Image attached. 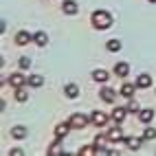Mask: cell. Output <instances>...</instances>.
<instances>
[{
  "instance_id": "cell-4",
  "label": "cell",
  "mask_w": 156,
  "mask_h": 156,
  "mask_svg": "<svg viewBox=\"0 0 156 156\" xmlns=\"http://www.w3.org/2000/svg\"><path fill=\"white\" fill-rule=\"evenodd\" d=\"M108 143H110V136H108V134H99V136L95 139V147L101 152V150H106Z\"/></svg>"
},
{
  "instance_id": "cell-11",
  "label": "cell",
  "mask_w": 156,
  "mask_h": 156,
  "mask_svg": "<svg viewBox=\"0 0 156 156\" xmlns=\"http://www.w3.org/2000/svg\"><path fill=\"white\" fill-rule=\"evenodd\" d=\"M33 42H35L37 46H46V42H48V35L44 33V31H37V33L33 35Z\"/></svg>"
},
{
  "instance_id": "cell-25",
  "label": "cell",
  "mask_w": 156,
  "mask_h": 156,
  "mask_svg": "<svg viewBox=\"0 0 156 156\" xmlns=\"http://www.w3.org/2000/svg\"><path fill=\"white\" fill-rule=\"evenodd\" d=\"M143 139H150V141L156 139V130H154V128H147V130L143 132Z\"/></svg>"
},
{
  "instance_id": "cell-12",
  "label": "cell",
  "mask_w": 156,
  "mask_h": 156,
  "mask_svg": "<svg viewBox=\"0 0 156 156\" xmlns=\"http://www.w3.org/2000/svg\"><path fill=\"white\" fill-rule=\"evenodd\" d=\"M150 86H152V77H150V75H139L136 88H150Z\"/></svg>"
},
{
  "instance_id": "cell-17",
  "label": "cell",
  "mask_w": 156,
  "mask_h": 156,
  "mask_svg": "<svg viewBox=\"0 0 156 156\" xmlns=\"http://www.w3.org/2000/svg\"><path fill=\"white\" fill-rule=\"evenodd\" d=\"M108 136H110V143H119V141H123V139H126V136L121 134V130H119V128L110 130V132H108Z\"/></svg>"
},
{
  "instance_id": "cell-8",
  "label": "cell",
  "mask_w": 156,
  "mask_h": 156,
  "mask_svg": "<svg viewBox=\"0 0 156 156\" xmlns=\"http://www.w3.org/2000/svg\"><path fill=\"white\" fill-rule=\"evenodd\" d=\"M29 42H31V35L27 33V31H20V33L16 35V44L18 46H27Z\"/></svg>"
},
{
  "instance_id": "cell-21",
  "label": "cell",
  "mask_w": 156,
  "mask_h": 156,
  "mask_svg": "<svg viewBox=\"0 0 156 156\" xmlns=\"http://www.w3.org/2000/svg\"><path fill=\"white\" fill-rule=\"evenodd\" d=\"M44 84V79L40 77V75H33V77H29V86H33V88H40Z\"/></svg>"
},
{
  "instance_id": "cell-24",
  "label": "cell",
  "mask_w": 156,
  "mask_h": 156,
  "mask_svg": "<svg viewBox=\"0 0 156 156\" xmlns=\"http://www.w3.org/2000/svg\"><path fill=\"white\" fill-rule=\"evenodd\" d=\"M95 152H97V147H95V145H86V147L79 152V156H92Z\"/></svg>"
},
{
  "instance_id": "cell-3",
  "label": "cell",
  "mask_w": 156,
  "mask_h": 156,
  "mask_svg": "<svg viewBox=\"0 0 156 156\" xmlns=\"http://www.w3.org/2000/svg\"><path fill=\"white\" fill-rule=\"evenodd\" d=\"M99 97L106 101V103H112L114 99H117V92H114L112 88H101V92H99Z\"/></svg>"
},
{
  "instance_id": "cell-13",
  "label": "cell",
  "mask_w": 156,
  "mask_h": 156,
  "mask_svg": "<svg viewBox=\"0 0 156 156\" xmlns=\"http://www.w3.org/2000/svg\"><path fill=\"white\" fill-rule=\"evenodd\" d=\"M64 92H66L68 99H77V97H79V88H77L75 84H68V86L64 88Z\"/></svg>"
},
{
  "instance_id": "cell-7",
  "label": "cell",
  "mask_w": 156,
  "mask_h": 156,
  "mask_svg": "<svg viewBox=\"0 0 156 156\" xmlns=\"http://www.w3.org/2000/svg\"><path fill=\"white\" fill-rule=\"evenodd\" d=\"M62 11H64L66 16H75V13H77V2H73V0H66L64 7H62Z\"/></svg>"
},
{
  "instance_id": "cell-1",
  "label": "cell",
  "mask_w": 156,
  "mask_h": 156,
  "mask_svg": "<svg viewBox=\"0 0 156 156\" xmlns=\"http://www.w3.org/2000/svg\"><path fill=\"white\" fill-rule=\"evenodd\" d=\"M90 22H92V27H95V29L103 31V29H108V27L112 24V16H110L108 11H95V13H92V18H90Z\"/></svg>"
},
{
  "instance_id": "cell-18",
  "label": "cell",
  "mask_w": 156,
  "mask_h": 156,
  "mask_svg": "<svg viewBox=\"0 0 156 156\" xmlns=\"http://www.w3.org/2000/svg\"><path fill=\"white\" fill-rule=\"evenodd\" d=\"M139 119H141L143 123H150V121L154 119V110H150V108H147V110H139Z\"/></svg>"
},
{
  "instance_id": "cell-6",
  "label": "cell",
  "mask_w": 156,
  "mask_h": 156,
  "mask_svg": "<svg viewBox=\"0 0 156 156\" xmlns=\"http://www.w3.org/2000/svg\"><path fill=\"white\" fill-rule=\"evenodd\" d=\"M130 73V64H126V62H119L117 66H114V75H119V77H126Z\"/></svg>"
},
{
  "instance_id": "cell-14",
  "label": "cell",
  "mask_w": 156,
  "mask_h": 156,
  "mask_svg": "<svg viewBox=\"0 0 156 156\" xmlns=\"http://www.w3.org/2000/svg\"><path fill=\"white\" fill-rule=\"evenodd\" d=\"M9 84H11L13 88H20V86H22V84H24V77H22V75H20V73H13V75H11V77H9Z\"/></svg>"
},
{
  "instance_id": "cell-22",
  "label": "cell",
  "mask_w": 156,
  "mask_h": 156,
  "mask_svg": "<svg viewBox=\"0 0 156 156\" xmlns=\"http://www.w3.org/2000/svg\"><path fill=\"white\" fill-rule=\"evenodd\" d=\"M106 46H108V51H112V53H117V51L121 48V42H119V40H110V42H108Z\"/></svg>"
},
{
  "instance_id": "cell-10",
  "label": "cell",
  "mask_w": 156,
  "mask_h": 156,
  "mask_svg": "<svg viewBox=\"0 0 156 156\" xmlns=\"http://www.w3.org/2000/svg\"><path fill=\"white\" fill-rule=\"evenodd\" d=\"M123 143H126V147H130V150H139L141 147V139H136V136H126Z\"/></svg>"
},
{
  "instance_id": "cell-5",
  "label": "cell",
  "mask_w": 156,
  "mask_h": 156,
  "mask_svg": "<svg viewBox=\"0 0 156 156\" xmlns=\"http://www.w3.org/2000/svg\"><path fill=\"white\" fill-rule=\"evenodd\" d=\"M92 123H95V126H106V123H108V114L106 112H95V114H92Z\"/></svg>"
},
{
  "instance_id": "cell-23",
  "label": "cell",
  "mask_w": 156,
  "mask_h": 156,
  "mask_svg": "<svg viewBox=\"0 0 156 156\" xmlns=\"http://www.w3.org/2000/svg\"><path fill=\"white\" fill-rule=\"evenodd\" d=\"M16 99H18V101H27V99H29L27 90H22V86H20V88H16Z\"/></svg>"
},
{
  "instance_id": "cell-9",
  "label": "cell",
  "mask_w": 156,
  "mask_h": 156,
  "mask_svg": "<svg viewBox=\"0 0 156 156\" xmlns=\"http://www.w3.org/2000/svg\"><path fill=\"white\" fill-rule=\"evenodd\" d=\"M134 90H136V84H123V86H121V95L126 97V99H132Z\"/></svg>"
},
{
  "instance_id": "cell-20",
  "label": "cell",
  "mask_w": 156,
  "mask_h": 156,
  "mask_svg": "<svg viewBox=\"0 0 156 156\" xmlns=\"http://www.w3.org/2000/svg\"><path fill=\"white\" fill-rule=\"evenodd\" d=\"M92 79L95 81H108V73L106 70H95L92 73Z\"/></svg>"
},
{
  "instance_id": "cell-26",
  "label": "cell",
  "mask_w": 156,
  "mask_h": 156,
  "mask_svg": "<svg viewBox=\"0 0 156 156\" xmlns=\"http://www.w3.org/2000/svg\"><path fill=\"white\" fill-rule=\"evenodd\" d=\"M128 112H139V103L136 101H130L128 103Z\"/></svg>"
},
{
  "instance_id": "cell-19",
  "label": "cell",
  "mask_w": 156,
  "mask_h": 156,
  "mask_svg": "<svg viewBox=\"0 0 156 156\" xmlns=\"http://www.w3.org/2000/svg\"><path fill=\"white\" fill-rule=\"evenodd\" d=\"M11 136L18 139V141H20V139H24V136H27V128H20V126L13 128V130H11Z\"/></svg>"
},
{
  "instance_id": "cell-15",
  "label": "cell",
  "mask_w": 156,
  "mask_h": 156,
  "mask_svg": "<svg viewBox=\"0 0 156 156\" xmlns=\"http://www.w3.org/2000/svg\"><path fill=\"white\" fill-rule=\"evenodd\" d=\"M126 114H128V108H114V112H112V119L117 121V123H121L123 119H126Z\"/></svg>"
},
{
  "instance_id": "cell-2",
  "label": "cell",
  "mask_w": 156,
  "mask_h": 156,
  "mask_svg": "<svg viewBox=\"0 0 156 156\" xmlns=\"http://www.w3.org/2000/svg\"><path fill=\"white\" fill-rule=\"evenodd\" d=\"M68 123H70V128L81 130V128H86V126H88V119L84 117V114H73V117L68 119Z\"/></svg>"
},
{
  "instance_id": "cell-28",
  "label": "cell",
  "mask_w": 156,
  "mask_h": 156,
  "mask_svg": "<svg viewBox=\"0 0 156 156\" xmlns=\"http://www.w3.org/2000/svg\"><path fill=\"white\" fill-rule=\"evenodd\" d=\"M59 152H62V150L57 147V145H51V150H48V154H51V156H55V154H59Z\"/></svg>"
},
{
  "instance_id": "cell-27",
  "label": "cell",
  "mask_w": 156,
  "mask_h": 156,
  "mask_svg": "<svg viewBox=\"0 0 156 156\" xmlns=\"http://www.w3.org/2000/svg\"><path fill=\"white\" fill-rule=\"evenodd\" d=\"M18 66H20V68H22V70H27V68L31 66V62H29L27 57H22V59H20V64H18Z\"/></svg>"
},
{
  "instance_id": "cell-30",
  "label": "cell",
  "mask_w": 156,
  "mask_h": 156,
  "mask_svg": "<svg viewBox=\"0 0 156 156\" xmlns=\"http://www.w3.org/2000/svg\"><path fill=\"white\" fill-rule=\"evenodd\" d=\"M150 2H156V0H150Z\"/></svg>"
},
{
  "instance_id": "cell-16",
  "label": "cell",
  "mask_w": 156,
  "mask_h": 156,
  "mask_svg": "<svg viewBox=\"0 0 156 156\" xmlns=\"http://www.w3.org/2000/svg\"><path fill=\"white\" fill-rule=\"evenodd\" d=\"M68 130H70V123H59V126L55 128V136H57V139H64Z\"/></svg>"
},
{
  "instance_id": "cell-29",
  "label": "cell",
  "mask_w": 156,
  "mask_h": 156,
  "mask_svg": "<svg viewBox=\"0 0 156 156\" xmlns=\"http://www.w3.org/2000/svg\"><path fill=\"white\" fill-rule=\"evenodd\" d=\"M9 154H11V156H20V154H22V150H18V147H16V150H11Z\"/></svg>"
}]
</instances>
